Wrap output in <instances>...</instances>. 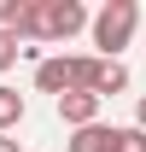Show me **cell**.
Wrapping results in <instances>:
<instances>
[{
    "mask_svg": "<svg viewBox=\"0 0 146 152\" xmlns=\"http://www.w3.org/2000/svg\"><path fill=\"white\" fill-rule=\"evenodd\" d=\"M134 129L146 134V94H140V105H134Z\"/></svg>",
    "mask_w": 146,
    "mask_h": 152,
    "instance_id": "11",
    "label": "cell"
},
{
    "mask_svg": "<svg viewBox=\"0 0 146 152\" xmlns=\"http://www.w3.org/2000/svg\"><path fill=\"white\" fill-rule=\"evenodd\" d=\"M58 123H64V129H88V123H99V99L82 94V88L58 94Z\"/></svg>",
    "mask_w": 146,
    "mask_h": 152,
    "instance_id": "3",
    "label": "cell"
},
{
    "mask_svg": "<svg viewBox=\"0 0 146 152\" xmlns=\"http://www.w3.org/2000/svg\"><path fill=\"white\" fill-rule=\"evenodd\" d=\"M128 88V64L123 58H99V64H93V82H88V94L99 99V105H105L111 94H123Z\"/></svg>",
    "mask_w": 146,
    "mask_h": 152,
    "instance_id": "4",
    "label": "cell"
},
{
    "mask_svg": "<svg viewBox=\"0 0 146 152\" xmlns=\"http://www.w3.org/2000/svg\"><path fill=\"white\" fill-rule=\"evenodd\" d=\"M88 29V6L82 0H41V35L47 41H70Z\"/></svg>",
    "mask_w": 146,
    "mask_h": 152,
    "instance_id": "2",
    "label": "cell"
},
{
    "mask_svg": "<svg viewBox=\"0 0 146 152\" xmlns=\"http://www.w3.org/2000/svg\"><path fill=\"white\" fill-rule=\"evenodd\" d=\"M0 152H23V146H18V140H12V134H0Z\"/></svg>",
    "mask_w": 146,
    "mask_h": 152,
    "instance_id": "12",
    "label": "cell"
},
{
    "mask_svg": "<svg viewBox=\"0 0 146 152\" xmlns=\"http://www.w3.org/2000/svg\"><path fill=\"white\" fill-rule=\"evenodd\" d=\"M140 29V6L134 0H105L99 12H88V35H93V58H117Z\"/></svg>",
    "mask_w": 146,
    "mask_h": 152,
    "instance_id": "1",
    "label": "cell"
},
{
    "mask_svg": "<svg viewBox=\"0 0 146 152\" xmlns=\"http://www.w3.org/2000/svg\"><path fill=\"white\" fill-rule=\"evenodd\" d=\"M117 146V123H88V129H70V152H111Z\"/></svg>",
    "mask_w": 146,
    "mask_h": 152,
    "instance_id": "5",
    "label": "cell"
},
{
    "mask_svg": "<svg viewBox=\"0 0 146 152\" xmlns=\"http://www.w3.org/2000/svg\"><path fill=\"white\" fill-rule=\"evenodd\" d=\"M35 88H41V94H70V64H64V58H41V64H35Z\"/></svg>",
    "mask_w": 146,
    "mask_h": 152,
    "instance_id": "6",
    "label": "cell"
},
{
    "mask_svg": "<svg viewBox=\"0 0 146 152\" xmlns=\"http://www.w3.org/2000/svg\"><path fill=\"white\" fill-rule=\"evenodd\" d=\"M23 117H29V99H23L18 88H6V82H0V134H12Z\"/></svg>",
    "mask_w": 146,
    "mask_h": 152,
    "instance_id": "7",
    "label": "cell"
},
{
    "mask_svg": "<svg viewBox=\"0 0 146 152\" xmlns=\"http://www.w3.org/2000/svg\"><path fill=\"white\" fill-rule=\"evenodd\" d=\"M18 58H23V47H18V35H12V29H0V70H12Z\"/></svg>",
    "mask_w": 146,
    "mask_h": 152,
    "instance_id": "9",
    "label": "cell"
},
{
    "mask_svg": "<svg viewBox=\"0 0 146 152\" xmlns=\"http://www.w3.org/2000/svg\"><path fill=\"white\" fill-rule=\"evenodd\" d=\"M111 152H146V134L134 129V123H123V129H117V146Z\"/></svg>",
    "mask_w": 146,
    "mask_h": 152,
    "instance_id": "8",
    "label": "cell"
},
{
    "mask_svg": "<svg viewBox=\"0 0 146 152\" xmlns=\"http://www.w3.org/2000/svg\"><path fill=\"white\" fill-rule=\"evenodd\" d=\"M12 18H18V0H0V29H12Z\"/></svg>",
    "mask_w": 146,
    "mask_h": 152,
    "instance_id": "10",
    "label": "cell"
}]
</instances>
